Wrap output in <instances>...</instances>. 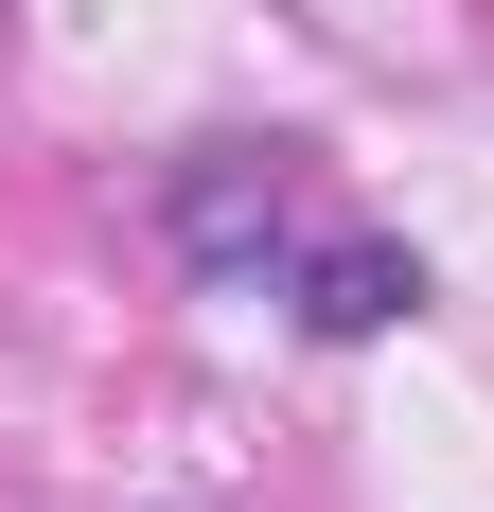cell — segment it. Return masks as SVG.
Instances as JSON below:
<instances>
[{
    "label": "cell",
    "instance_id": "1",
    "mask_svg": "<svg viewBox=\"0 0 494 512\" xmlns=\"http://www.w3.org/2000/svg\"><path fill=\"white\" fill-rule=\"evenodd\" d=\"M159 248L195 265V283H230V301H265L300 265V142H177L159 159Z\"/></svg>",
    "mask_w": 494,
    "mask_h": 512
},
{
    "label": "cell",
    "instance_id": "2",
    "mask_svg": "<svg viewBox=\"0 0 494 512\" xmlns=\"http://www.w3.org/2000/svg\"><path fill=\"white\" fill-rule=\"evenodd\" d=\"M283 301H300V336H406L424 318V248H389V230H336V248H300L283 265Z\"/></svg>",
    "mask_w": 494,
    "mask_h": 512
}]
</instances>
